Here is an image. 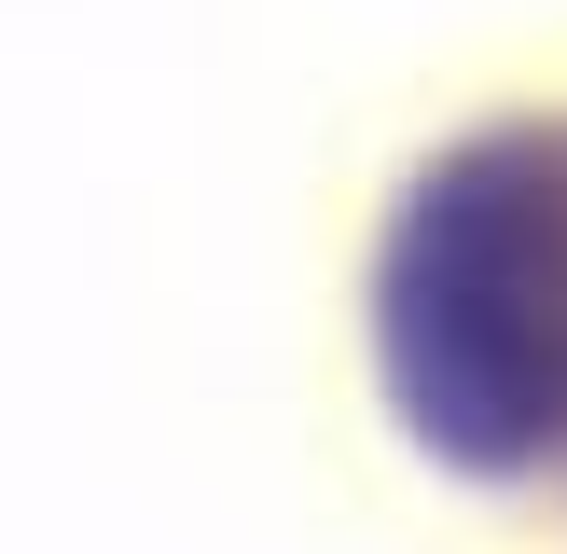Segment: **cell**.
Here are the masks:
<instances>
[{
	"mask_svg": "<svg viewBox=\"0 0 567 554\" xmlns=\"http://www.w3.org/2000/svg\"><path fill=\"white\" fill-rule=\"evenodd\" d=\"M388 375L415 430L471 471H513L567 430V153H457L388 249Z\"/></svg>",
	"mask_w": 567,
	"mask_h": 554,
	"instance_id": "cell-1",
	"label": "cell"
}]
</instances>
